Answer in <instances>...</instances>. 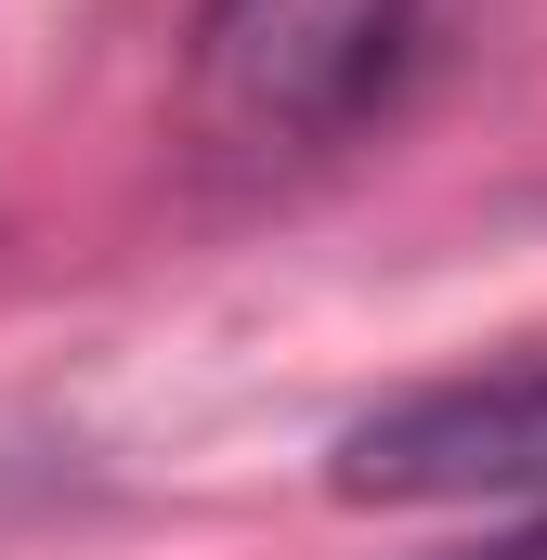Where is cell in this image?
Instances as JSON below:
<instances>
[{
	"label": "cell",
	"mask_w": 547,
	"mask_h": 560,
	"mask_svg": "<svg viewBox=\"0 0 547 560\" xmlns=\"http://www.w3.org/2000/svg\"><path fill=\"white\" fill-rule=\"evenodd\" d=\"M430 0H196L183 131L209 156H313L392 105Z\"/></svg>",
	"instance_id": "1"
},
{
	"label": "cell",
	"mask_w": 547,
	"mask_h": 560,
	"mask_svg": "<svg viewBox=\"0 0 547 560\" xmlns=\"http://www.w3.org/2000/svg\"><path fill=\"white\" fill-rule=\"evenodd\" d=\"M326 482L352 509H509L522 535L496 560H547V365L443 378L339 430Z\"/></svg>",
	"instance_id": "2"
}]
</instances>
